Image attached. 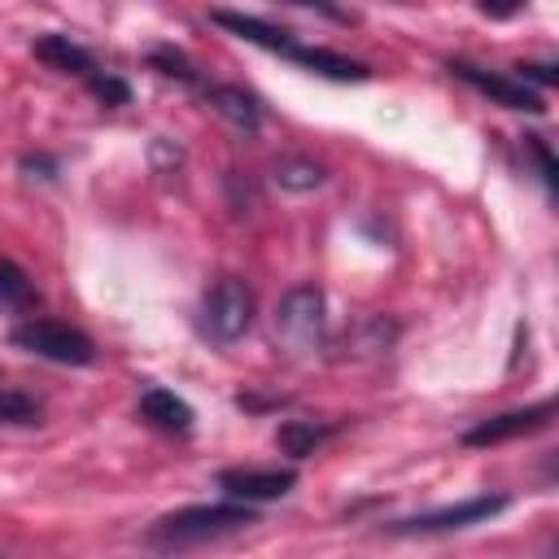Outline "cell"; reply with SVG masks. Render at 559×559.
I'll return each instance as SVG.
<instances>
[{"label": "cell", "mask_w": 559, "mask_h": 559, "mask_svg": "<svg viewBox=\"0 0 559 559\" xmlns=\"http://www.w3.org/2000/svg\"><path fill=\"white\" fill-rule=\"evenodd\" d=\"M210 22L223 26V31H231V35L245 39V44H258V48L284 57V61H293V66L319 74V79H332V83H367V79H371V70H367L362 61H354V57H345V52H332V48H319V44H301L293 31L271 26V22H262V17L231 13V9H210Z\"/></svg>", "instance_id": "cell-1"}, {"label": "cell", "mask_w": 559, "mask_h": 559, "mask_svg": "<svg viewBox=\"0 0 559 559\" xmlns=\"http://www.w3.org/2000/svg\"><path fill=\"white\" fill-rule=\"evenodd\" d=\"M258 524V511L249 502L223 498V502H192L179 511H166L162 520H153L144 528V546L153 550H188V546H205L218 537H231L240 528Z\"/></svg>", "instance_id": "cell-2"}, {"label": "cell", "mask_w": 559, "mask_h": 559, "mask_svg": "<svg viewBox=\"0 0 559 559\" xmlns=\"http://www.w3.org/2000/svg\"><path fill=\"white\" fill-rule=\"evenodd\" d=\"M9 345L22 354H35L44 362H57V367H92L96 362V341L83 328L44 319V314H26L22 323H13Z\"/></svg>", "instance_id": "cell-3"}, {"label": "cell", "mask_w": 559, "mask_h": 559, "mask_svg": "<svg viewBox=\"0 0 559 559\" xmlns=\"http://www.w3.org/2000/svg\"><path fill=\"white\" fill-rule=\"evenodd\" d=\"M323 328H328V306L323 293L314 284H297L280 297L275 306V341L293 354V358H310L323 345Z\"/></svg>", "instance_id": "cell-4"}, {"label": "cell", "mask_w": 559, "mask_h": 559, "mask_svg": "<svg viewBox=\"0 0 559 559\" xmlns=\"http://www.w3.org/2000/svg\"><path fill=\"white\" fill-rule=\"evenodd\" d=\"M253 314H258L253 288L245 280H236V275L214 280V288H205V297H201V332L214 345L240 341L253 328Z\"/></svg>", "instance_id": "cell-5"}, {"label": "cell", "mask_w": 559, "mask_h": 559, "mask_svg": "<svg viewBox=\"0 0 559 559\" xmlns=\"http://www.w3.org/2000/svg\"><path fill=\"white\" fill-rule=\"evenodd\" d=\"M507 507H511L507 493H476V498H463V502H450V507H437V511H419V515L393 520L389 533H402V537H415V533H454V528L489 524Z\"/></svg>", "instance_id": "cell-6"}, {"label": "cell", "mask_w": 559, "mask_h": 559, "mask_svg": "<svg viewBox=\"0 0 559 559\" xmlns=\"http://www.w3.org/2000/svg\"><path fill=\"white\" fill-rule=\"evenodd\" d=\"M445 70H450L454 79H463L472 92H480V96H489L493 105H502V109H520V114H542V109H546V92L528 87V83L515 79V74L485 70V66H472V61H450Z\"/></svg>", "instance_id": "cell-7"}, {"label": "cell", "mask_w": 559, "mask_h": 559, "mask_svg": "<svg viewBox=\"0 0 559 559\" xmlns=\"http://www.w3.org/2000/svg\"><path fill=\"white\" fill-rule=\"evenodd\" d=\"M297 485V472L293 467H223L218 472V489L223 498H236V502H275V498H288Z\"/></svg>", "instance_id": "cell-8"}, {"label": "cell", "mask_w": 559, "mask_h": 559, "mask_svg": "<svg viewBox=\"0 0 559 559\" xmlns=\"http://www.w3.org/2000/svg\"><path fill=\"white\" fill-rule=\"evenodd\" d=\"M550 415H555V402H550V397H542V402H533V406H520V411H502V415L480 419L476 428H467V432H463V445L480 450V445H502V441L542 432V428L550 424Z\"/></svg>", "instance_id": "cell-9"}, {"label": "cell", "mask_w": 559, "mask_h": 559, "mask_svg": "<svg viewBox=\"0 0 559 559\" xmlns=\"http://www.w3.org/2000/svg\"><path fill=\"white\" fill-rule=\"evenodd\" d=\"M201 96H205V105L214 109V114H223L236 131H258L262 127V105H258V96L253 92H245V87H236V83H201Z\"/></svg>", "instance_id": "cell-10"}, {"label": "cell", "mask_w": 559, "mask_h": 559, "mask_svg": "<svg viewBox=\"0 0 559 559\" xmlns=\"http://www.w3.org/2000/svg\"><path fill=\"white\" fill-rule=\"evenodd\" d=\"M140 419H148L153 428H162V432H192V424H197V411L175 393V389H162V384H148L144 393H140Z\"/></svg>", "instance_id": "cell-11"}, {"label": "cell", "mask_w": 559, "mask_h": 559, "mask_svg": "<svg viewBox=\"0 0 559 559\" xmlns=\"http://www.w3.org/2000/svg\"><path fill=\"white\" fill-rule=\"evenodd\" d=\"M31 52L48 66V70H57V74H74V79H87L92 70H96V57L83 48V44H74L70 35H61V31H48V35H39L35 44H31Z\"/></svg>", "instance_id": "cell-12"}, {"label": "cell", "mask_w": 559, "mask_h": 559, "mask_svg": "<svg viewBox=\"0 0 559 559\" xmlns=\"http://www.w3.org/2000/svg\"><path fill=\"white\" fill-rule=\"evenodd\" d=\"M271 179L284 188V192H314L328 183V166L306 157V153H284L271 162Z\"/></svg>", "instance_id": "cell-13"}, {"label": "cell", "mask_w": 559, "mask_h": 559, "mask_svg": "<svg viewBox=\"0 0 559 559\" xmlns=\"http://www.w3.org/2000/svg\"><path fill=\"white\" fill-rule=\"evenodd\" d=\"M341 424H314V419H284L280 432H275V445L288 454V459H310L328 437H336Z\"/></svg>", "instance_id": "cell-14"}, {"label": "cell", "mask_w": 559, "mask_h": 559, "mask_svg": "<svg viewBox=\"0 0 559 559\" xmlns=\"http://www.w3.org/2000/svg\"><path fill=\"white\" fill-rule=\"evenodd\" d=\"M0 306H9V310H35L39 306L35 280L9 258H0Z\"/></svg>", "instance_id": "cell-15"}, {"label": "cell", "mask_w": 559, "mask_h": 559, "mask_svg": "<svg viewBox=\"0 0 559 559\" xmlns=\"http://www.w3.org/2000/svg\"><path fill=\"white\" fill-rule=\"evenodd\" d=\"M39 419H44V402L39 397L0 384V424H39Z\"/></svg>", "instance_id": "cell-16"}, {"label": "cell", "mask_w": 559, "mask_h": 559, "mask_svg": "<svg viewBox=\"0 0 559 559\" xmlns=\"http://www.w3.org/2000/svg\"><path fill=\"white\" fill-rule=\"evenodd\" d=\"M148 66L157 70V74H166V79H179L183 87H201V74H197V66L179 52V48H148Z\"/></svg>", "instance_id": "cell-17"}, {"label": "cell", "mask_w": 559, "mask_h": 559, "mask_svg": "<svg viewBox=\"0 0 559 559\" xmlns=\"http://www.w3.org/2000/svg\"><path fill=\"white\" fill-rule=\"evenodd\" d=\"M524 153L533 157V166H537V179L546 183V192H555L559 188V166H555V153H550V140L546 135H524Z\"/></svg>", "instance_id": "cell-18"}, {"label": "cell", "mask_w": 559, "mask_h": 559, "mask_svg": "<svg viewBox=\"0 0 559 559\" xmlns=\"http://www.w3.org/2000/svg\"><path fill=\"white\" fill-rule=\"evenodd\" d=\"M83 83H87V92H92L96 100H105V105H127V100H131L127 79H118V74H109V70H100V66H96Z\"/></svg>", "instance_id": "cell-19"}, {"label": "cell", "mask_w": 559, "mask_h": 559, "mask_svg": "<svg viewBox=\"0 0 559 559\" xmlns=\"http://www.w3.org/2000/svg\"><path fill=\"white\" fill-rule=\"evenodd\" d=\"M511 74H515V79H524V83H528V87H537V92H546V87H555V83H559V70H555L550 61H520Z\"/></svg>", "instance_id": "cell-20"}, {"label": "cell", "mask_w": 559, "mask_h": 559, "mask_svg": "<svg viewBox=\"0 0 559 559\" xmlns=\"http://www.w3.org/2000/svg\"><path fill=\"white\" fill-rule=\"evenodd\" d=\"M17 166H22V175H26V179H52V175L61 170V162H57V157H48V153H26Z\"/></svg>", "instance_id": "cell-21"}, {"label": "cell", "mask_w": 559, "mask_h": 559, "mask_svg": "<svg viewBox=\"0 0 559 559\" xmlns=\"http://www.w3.org/2000/svg\"><path fill=\"white\" fill-rule=\"evenodd\" d=\"M524 4H528V0H480V13L493 17V22H507V17H515Z\"/></svg>", "instance_id": "cell-22"}, {"label": "cell", "mask_w": 559, "mask_h": 559, "mask_svg": "<svg viewBox=\"0 0 559 559\" xmlns=\"http://www.w3.org/2000/svg\"><path fill=\"white\" fill-rule=\"evenodd\" d=\"M288 4H306V9H314V13H323V17H332V22H349V13H345L336 0H288Z\"/></svg>", "instance_id": "cell-23"}]
</instances>
